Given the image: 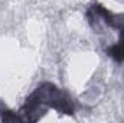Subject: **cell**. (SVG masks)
<instances>
[{"instance_id":"1","label":"cell","mask_w":124,"mask_h":123,"mask_svg":"<svg viewBox=\"0 0 124 123\" xmlns=\"http://www.w3.org/2000/svg\"><path fill=\"white\" fill-rule=\"evenodd\" d=\"M48 107L66 114L74 113V104L69 100V97L54 84L45 83L39 86L28 97L25 106L22 107V113L25 116L23 119L29 122H35L46 112Z\"/></svg>"},{"instance_id":"2","label":"cell","mask_w":124,"mask_h":123,"mask_svg":"<svg viewBox=\"0 0 124 123\" xmlns=\"http://www.w3.org/2000/svg\"><path fill=\"white\" fill-rule=\"evenodd\" d=\"M88 20H100L118 32V41L107 48V54L116 61H124V15H113L100 4H94L88 10Z\"/></svg>"}]
</instances>
